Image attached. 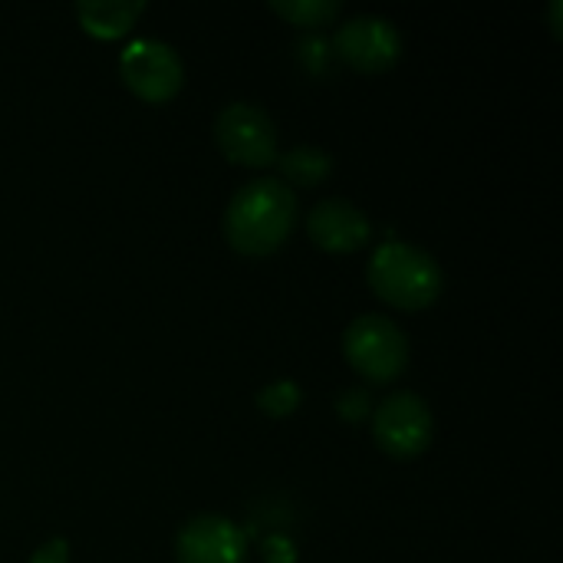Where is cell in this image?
I'll return each instance as SVG.
<instances>
[{"label": "cell", "mask_w": 563, "mask_h": 563, "mask_svg": "<svg viewBox=\"0 0 563 563\" xmlns=\"http://www.w3.org/2000/svg\"><path fill=\"white\" fill-rule=\"evenodd\" d=\"M297 228V191L280 178L244 181L224 208V238L238 254L267 257Z\"/></svg>", "instance_id": "cell-1"}, {"label": "cell", "mask_w": 563, "mask_h": 563, "mask_svg": "<svg viewBox=\"0 0 563 563\" xmlns=\"http://www.w3.org/2000/svg\"><path fill=\"white\" fill-rule=\"evenodd\" d=\"M369 287L399 310H426L439 300L445 274L426 247L383 241L369 257Z\"/></svg>", "instance_id": "cell-2"}, {"label": "cell", "mask_w": 563, "mask_h": 563, "mask_svg": "<svg viewBox=\"0 0 563 563\" xmlns=\"http://www.w3.org/2000/svg\"><path fill=\"white\" fill-rule=\"evenodd\" d=\"M346 363L369 383H393L409 366V333L383 313H360L343 330Z\"/></svg>", "instance_id": "cell-3"}, {"label": "cell", "mask_w": 563, "mask_h": 563, "mask_svg": "<svg viewBox=\"0 0 563 563\" xmlns=\"http://www.w3.org/2000/svg\"><path fill=\"white\" fill-rule=\"evenodd\" d=\"M432 435L435 416L419 393L396 389L386 399H379V406H373V439L386 455L416 459L432 445Z\"/></svg>", "instance_id": "cell-4"}, {"label": "cell", "mask_w": 563, "mask_h": 563, "mask_svg": "<svg viewBox=\"0 0 563 563\" xmlns=\"http://www.w3.org/2000/svg\"><path fill=\"white\" fill-rule=\"evenodd\" d=\"M214 142L234 165L267 168L277 162V125L257 102H228L214 115Z\"/></svg>", "instance_id": "cell-5"}, {"label": "cell", "mask_w": 563, "mask_h": 563, "mask_svg": "<svg viewBox=\"0 0 563 563\" xmlns=\"http://www.w3.org/2000/svg\"><path fill=\"white\" fill-rule=\"evenodd\" d=\"M122 82L145 102H168L185 82V63L178 49L158 36H139L119 53Z\"/></svg>", "instance_id": "cell-6"}, {"label": "cell", "mask_w": 563, "mask_h": 563, "mask_svg": "<svg viewBox=\"0 0 563 563\" xmlns=\"http://www.w3.org/2000/svg\"><path fill=\"white\" fill-rule=\"evenodd\" d=\"M333 56L360 73H386L402 56V33L383 13H353L333 33Z\"/></svg>", "instance_id": "cell-7"}, {"label": "cell", "mask_w": 563, "mask_h": 563, "mask_svg": "<svg viewBox=\"0 0 563 563\" xmlns=\"http://www.w3.org/2000/svg\"><path fill=\"white\" fill-rule=\"evenodd\" d=\"M178 563H247V538L228 515H195L178 528Z\"/></svg>", "instance_id": "cell-8"}, {"label": "cell", "mask_w": 563, "mask_h": 563, "mask_svg": "<svg viewBox=\"0 0 563 563\" xmlns=\"http://www.w3.org/2000/svg\"><path fill=\"white\" fill-rule=\"evenodd\" d=\"M307 234L317 247L333 251V254H346V251H360L363 244H369L373 221L360 205L333 195V198L317 201L307 211Z\"/></svg>", "instance_id": "cell-9"}, {"label": "cell", "mask_w": 563, "mask_h": 563, "mask_svg": "<svg viewBox=\"0 0 563 563\" xmlns=\"http://www.w3.org/2000/svg\"><path fill=\"white\" fill-rule=\"evenodd\" d=\"M145 10V0H79L76 16L86 33L99 40H115L122 36Z\"/></svg>", "instance_id": "cell-10"}, {"label": "cell", "mask_w": 563, "mask_h": 563, "mask_svg": "<svg viewBox=\"0 0 563 563\" xmlns=\"http://www.w3.org/2000/svg\"><path fill=\"white\" fill-rule=\"evenodd\" d=\"M277 168L284 175V185L290 181L300 188H313L333 172V155L320 145H294L287 152H277Z\"/></svg>", "instance_id": "cell-11"}, {"label": "cell", "mask_w": 563, "mask_h": 563, "mask_svg": "<svg viewBox=\"0 0 563 563\" xmlns=\"http://www.w3.org/2000/svg\"><path fill=\"white\" fill-rule=\"evenodd\" d=\"M271 10L294 26L317 30V26L333 23L340 16L343 3L340 0H271Z\"/></svg>", "instance_id": "cell-12"}, {"label": "cell", "mask_w": 563, "mask_h": 563, "mask_svg": "<svg viewBox=\"0 0 563 563\" xmlns=\"http://www.w3.org/2000/svg\"><path fill=\"white\" fill-rule=\"evenodd\" d=\"M254 402L271 419H284V416H290L303 402V389L294 379H274V383H267V386L257 389Z\"/></svg>", "instance_id": "cell-13"}, {"label": "cell", "mask_w": 563, "mask_h": 563, "mask_svg": "<svg viewBox=\"0 0 563 563\" xmlns=\"http://www.w3.org/2000/svg\"><path fill=\"white\" fill-rule=\"evenodd\" d=\"M336 412H340L346 422H363L366 416H373V396H369V389H363V386L343 389V393L336 396Z\"/></svg>", "instance_id": "cell-14"}, {"label": "cell", "mask_w": 563, "mask_h": 563, "mask_svg": "<svg viewBox=\"0 0 563 563\" xmlns=\"http://www.w3.org/2000/svg\"><path fill=\"white\" fill-rule=\"evenodd\" d=\"M26 563H69V541L66 538H49L46 544H40Z\"/></svg>", "instance_id": "cell-15"}, {"label": "cell", "mask_w": 563, "mask_h": 563, "mask_svg": "<svg viewBox=\"0 0 563 563\" xmlns=\"http://www.w3.org/2000/svg\"><path fill=\"white\" fill-rule=\"evenodd\" d=\"M561 7L563 0H551V30H554V36H561Z\"/></svg>", "instance_id": "cell-16"}]
</instances>
